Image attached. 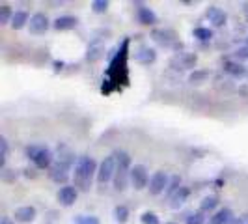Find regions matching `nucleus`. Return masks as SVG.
<instances>
[{"mask_svg": "<svg viewBox=\"0 0 248 224\" xmlns=\"http://www.w3.org/2000/svg\"><path fill=\"white\" fill-rule=\"evenodd\" d=\"M224 71L230 75V77H233V79H241V77H247L248 69L243 65L241 62H235V60H230V62L224 64Z\"/></svg>", "mask_w": 248, "mask_h": 224, "instance_id": "obj_14", "label": "nucleus"}, {"mask_svg": "<svg viewBox=\"0 0 248 224\" xmlns=\"http://www.w3.org/2000/svg\"><path fill=\"white\" fill-rule=\"evenodd\" d=\"M0 224H15V219L8 217V215H4V217H0Z\"/></svg>", "mask_w": 248, "mask_h": 224, "instance_id": "obj_34", "label": "nucleus"}, {"mask_svg": "<svg viewBox=\"0 0 248 224\" xmlns=\"http://www.w3.org/2000/svg\"><path fill=\"white\" fill-rule=\"evenodd\" d=\"M164 224H175V223H164Z\"/></svg>", "mask_w": 248, "mask_h": 224, "instance_id": "obj_38", "label": "nucleus"}, {"mask_svg": "<svg viewBox=\"0 0 248 224\" xmlns=\"http://www.w3.org/2000/svg\"><path fill=\"white\" fill-rule=\"evenodd\" d=\"M194 37L198 39V41H211L213 39V30L211 28H205V26H198V28H194Z\"/></svg>", "mask_w": 248, "mask_h": 224, "instance_id": "obj_25", "label": "nucleus"}, {"mask_svg": "<svg viewBox=\"0 0 248 224\" xmlns=\"http://www.w3.org/2000/svg\"><path fill=\"white\" fill-rule=\"evenodd\" d=\"M217 206H218V196H215V194H211V196H205V198L202 200V204H200V211L209 213V211H213Z\"/></svg>", "mask_w": 248, "mask_h": 224, "instance_id": "obj_21", "label": "nucleus"}, {"mask_svg": "<svg viewBox=\"0 0 248 224\" xmlns=\"http://www.w3.org/2000/svg\"><path fill=\"white\" fill-rule=\"evenodd\" d=\"M247 224H248V221H247Z\"/></svg>", "mask_w": 248, "mask_h": 224, "instance_id": "obj_40", "label": "nucleus"}, {"mask_svg": "<svg viewBox=\"0 0 248 224\" xmlns=\"http://www.w3.org/2000/svg\"><path fill=\"white\" fill-rule=\"evenodd\" d=\"M36 208L34 206H23V208H17L15 213H13V217H15V223H32L34 219H36Z\"/></svg>", "mask_w": 248, "mask_h": 224, "instance_id": "obj_11", "label": "nucleus"}, {"mask_svg": "<svg viewBox=\"0 0 248 224\" xmlns=\"http://www.w3.org/2000/svg\"><path fill=\"white\" fill-rule=\"evenodd\" d=\"M112 181H114V189H116V191H125L127 185L131 183V170H127V168H118Z\"/></svg>", "mask_w": 248, "mask_h": 224, "instance_id": "obj_13", "label": "nucleus"}, {"mask_svg": "<svg viewBox=\"0 0 248 224\" xmlns=\"http://www.w3.org/2000/svg\"><path fill=\"white\" fill-rule=\"evenodd\" d=\"M69 172H71V164L56 159L49 168V177L54 183H63L65 185V181L69 179Z\"/></svg>", "mask_w": 248, "mask_h": 224, "instance_id": "obj_5", "label": "nucleus"}, {"mask_svg": "<svg viewBox=\"0 0 248 224\" xmlns=\"http://www.w3.org/2000/svg\"><path fill=\"white\" fill-rule=\"evenodd\" d=\"M245 47H248V37L245 39Z\"/></svg>", "mask_w": 248, "mask_h": 224, "instance_id": "obj_37", "label": "nucleus"}, {"mask_svg": "<svg viewBox=\"0 0 248 224\" xmlns=\"http://www.w3.org/2000/svg\"><path fill=\"white\" fill-rule=\"evenodd\" d=\"M247 77H248V73H247Z\"/></svg>", "mask_w": 248, "mask_h": 224, "instance_id": "obj_39", "label": "nucleus"}, {"mask_svg": "<svg viewBox=\"0 0 248 224\" xmlns=\"http://www.w3.org/2000/svg\"><path fill=\"white\" fill-rule=\"evenodd\" d=\"M149 174H148V168L144 164H135L131 168V185L135 187L137 191H142L149 185Z\"/></svg>", "mask_w": 248, "mask_h": 224, "instance_id": "obj_6", "label": "nucleus"}, {"mask_svg": "<svg viewBox=\"0 0 248 224\" xmlns=\"http://www.w3.org/2000/svg\"><path fill=\"white\" fill-rule=\"evenodd\" d=\"M228 224H245V217H233Z\"/></svg>", "mask_w": 248, "mask_h": 224, "instance_id": "obj_35", "label": "nucleus"}, {"mask_svg": "<svg viewBox=\"0 0 248 224\" xmlns=\"http://www.w3.org/2000/svg\"><path fill=\"white\" fill-rule=\"evenodd\" d=\"M207 79H209V71H205V69H194L192 73L188 75V82H192V84L205 82Z\"/></svg>", "mask_w": 248, "mask_h": 224, "instance_id": "obj_24", "label": "nucleus"}, {"mask_svg": "<svg viewBox=\"0 0 248 224\" xmlns=\"http://www.w3.org/2000/svg\"><path fill=\"white\" fill-rule=\"evenodd\" d=\"M116 170H118V162H116V155L110 153V155H107L103 161L99 162V168H97V183L99 185H107L108 181L114 179V174H116Z\"/></svg>", "mask_w": 248, "mask_h": 224, "instance_id": "obj_3", "label": "nucleus"}, {"mask_svg": "<svg viewBox=\"0 0 248 224\" xmlns=\"http://www.w3.org/2000/svg\"><path fill=\"white\" fill-rule=\"evenodd\" d=\"M92 10L95 13H105L108 10V2L107 0H93L92 2Z\"/></svg>", "mask_w": 248, "mask_h": 224, "instance_id": "obj_32", "label": "nucleus"}, {"mask_svg": "<svg viewBox=\"0 0 248 224\" xmlns=\"http://www.w3.org/2000/svg\"><path fill=\"white\" fill-rule=\"evenodd\" d=\"M28 23H30V17H28V13L26 12H15L13 13V19H12L13 30H21V28H25Z\"/></svg>", "mask_w": 248, "mask_h": 224, "instance_id": "obj_18", "label": "nucleus"}, {"mask_svg": "<svg viewBox=\"0 0 248 224\" xmlns=\"http://www.w3.org/2000/svg\"><path fill=\"white\" fill-rule=\"evenodd\" d=\"M166 36H172V32H166V30H155L153 32V39L157 41V43H161V45H170L172 43V39L174 37H166Z\"/></svg>", "mask_w": 248, "mask_h": 224, "instance_id": "obj_26", "label": "nucleus"}, {"mask_svg": "<svg viewBox=\"0 0 248 224\" xmlns=\"http://www.w3.org/2000/svg\"><path fill=\"white\" fill-rule=\"evenodd\" d=\"M135 60L138 64H144V65H149L157 60V52L155 49H149V47H140V49L135 52Z\"/></svg>", "mask_w": 248, "mask_h": 224, "instance_id": "obj_15", "label": "nucleus"}, {"mask_svg": "<svg viewBox=\"0 0 248 224\" xmlns=\"http://www.w3.org/2000/svg\"><path fill=\"white\" fill-rule=\"evenodd\" d=\"M13 13L15 12H12V8L10 6H0V25H12V19H13Z\"/></svg>", "mask_w": 248, "mask_h": 224, "instance_id": "obj_27", "label": "nucleus"}, {"mask_svg": "<svg viewBox=\"0 0 248 224\" xmlns=\"http://www.w3.org/2000/svg\"><path fill=\"white\" fill-rule=\"evenodd\" d=\"M77 196H78V189L75 185H63L60 191H58V202L62 204L63 208H69L77 202Z\"/></svg>", "mask_w": 248, "mask_h": 224, "instance_id": "obj_8", "label": "nucleus"}, {"mask_svg": "<svg viewBox=\"0 0 248 224\" xmlns=\"http://www.w3.org/2000/svg\"><path fill=\"white\" fill-rule=\"evenodd\" d=\"M137 19L140 25H155L157 23V15L155 12L148 8V6H144V4H137Z\"/></svg>", "mask_w": 248, "mask_h": 224, "instance_id": "obj_10", "label": "nucleus"}, {"mask_svg": "<svg viewBox=\"0 0 248 224\" xmlns=\"http://www.w3.org/2000/svg\"><path fill=\"white\" fill-rule=\"evenodd\" d=\"M188 196H190V189H188L186 185H183L177 192H175L174 196L170 198V206H172V209H179L186 200H188Z\"/></svg>", "mask_w": 248, "mask_h": 224, "instance_id": "obj_16", "label": "nucleus"}, {"mask_svg": "<svg viewBox=\"0 0 248 224\" xmlns=\"http://www.w3.org/2000/svg\"><path fill=\"white\" fill-rule=\"evenodd\" d=\"M97 162L93 157L90 155H80L77 157V164H75V172H73V181L75 187L78 191H90L93 177H97Z\"/></svg>", "mask_w": 248, "mask_h": 224, "instance_id": "obj_1", "label": "nucleus"}, {"mask_svg": "<svg viewBox=\"0 0 248 224\" xmlns=\"http://www.w3.org/2000/svg\"><path fill=\"white\" fill-rule=\"evenodd\" d=\"M26 157L34 162L36 168H39V170H49L54 162V153L50 151V148L43 146V144L26 146Z\"/></svg>", "mask_w": 248, "mask_h": 224, "instance_id": "obj_2", "label": "nucleus"}, {"mask_svg": "<svg viewBox=\"0 0 248 224\" xmlns=\"http://www.w3.org/2000/svg\"><path fill=\"white\" fill-rule=\"evenodd\" d=\"M75 224H101V223H99V219L93 217V215H78V217L75 219Z\"/></svg>", "mask_w": 248, "mask_h": 224, "instance_id": "obj_29", "label": "nucleus"}, {"mask_svg": "<svg viewBox=\"0 0 248 224\" xmlns=\"http://www.w3.org/2000/svg\"><path fill=\"white\" fill-rule=\"evenodd\" d=\"M243 12H245V13H247V15H248V2H247V4H245V10H243Z\"/></svg>", "mask_w": 248, "mask_h": 224, "instance_id": "obj_36", "label": "nucleus"}, {"mask_svg": "<svg viewBox=\"0 0 248 224\" xmlns=\"http://www.w3.org/2000/svg\"><path fill=\"white\" fill-rule=\"evenodd\" d=\"M186 224H205V217H203V213L202 211L190 213V215L186 217Z\"/></svg>", "mask_w": 248, "mask_h": 224, "instance_id": "obj_31", "label": "nucleus"}, {"mask_svg": "<svg viewBox=\"0 0 248 224\" xmlns=\"http://www.w3.org/2000/svg\"><path fill=\"white\" fill-rule=\"evenodd\" d=\"M168 183H170V176L166 174L164 170H157L155 174L151 176V179H149V194L151 196H159L162 192H166Z\"/></svg>", "mask_w": 248, "mask_h": 224, "instance_id": "obj_4", "label": "nucleus"}, {"mask_svg": "<svg viewBox=\"0 0 248 224\" xmlns=\"http://www.w3.org/2000/svg\"><path fill=\"white\" fill-rule=\"evenodd\" d=\"M140 221H142V224H161V221H159V217H157L155 213H151V211L142 213Z\"/></svg>", "mask_w": 248, "mask_h": 224, "instance_id": "obj_30", "label": "nucleus"}, {"mask_svg": "<svg viewBox=\"0 0 248 224\" xmlns=\"http://www.w3.org/2000/svg\"><path fill=\"white\" fill-rule=\"evenodd\" d=\"M105 54V47L103 45H97V43H92L88 47V54H86V60L88 62H97L99 58H103Z\"/></svg>", "mask_w": 248, "mask_h": 224, "instance_id": "obj_19", "label": "nucleus"}, {"mask_svg": "<svg viewBox=\"0 0 248 224\" xmlns=\"http://www.w3.org/2000/svg\"><path fill=\"white\" fill-rule=\"evenodd\" d=\"M6 159H8V140L4 137H0V168L2 170L6 166Z\"/></svg>", "mask_w": 248, "mask_h": 224, "instance_id": "obj_28", "label": "nucleus"}, {"mask_svg": "<svg viewBox=\"0 0 248 224\" xmlns=\"http://www.w3.org/2000/svg\"><path fill=\"white\" fill-rule=\"evenodd\" d=\"M114 155H116L118 168H127V170L133 168V164H131V155H129L127 151H114Z\"/></svg>", "mask_w": 248, "mask_h": 224, "instance_id": "obj_20", "label": "nucleus"}, {"mask_svg": "<svg viewBox=\"0 0 248 224\" xmlns=\"http://www.w3.org/2000/svg\"><path fill=\"white\" fill-rule=\"evenodd\" d=\"M205 17L209 19V23H211L215 28H220V26H224L226 25V21H228L226 12L220 10V8H217V6H209L207 12H205Z\"/></svg>", "mask_w": 248, "mask_h": 224, "instance_id": "obj_9", "label": "nucleus"}, {"mask_svg": "<svg viewBox=\"0 0 248 224\" xmlns=\"http://www.w3.org/2000/svg\"><path fill=\"white\" fill-rule=\"evenodd\" d=\"M78 25V19L73 15H62L58 19L52 21V28L58 30V32H65V30H73L75 26Z\"/></svg>", "mask_w": 248, "mask_h": 224, "instance_id": "obj_12", "label": "nucleus"}, {"mask_svg": "<svg viewBox=\"0 0 248 224\" xmlns=\"http://www.w3.org/2000/svg\"><path fill=\"white\" fill-rule=\"evenodd\" d=\"M50 26V21L49 17L45 15V13H34L32 17H30V23H28V30H30V34H36V36H41V34H45L47 30H49Z\"/></svg>", "mask_w": 248, "mask_h": 224, "instance_id": "obj_7", "label": "nucleus"}, {"mask_svg": "<svg viewBox=\"0 0 248 224\" xmlns=\"http://www.w3.org/2000/svg\"><path fill=\"white\" fill-rule=\"evenodd\" d=\"M129 208L127 206H116L114 208V219H116V223L120 224H125L127 221H129Z\"/></svg>", "mask_w": 248, "mask_h": 224, "instance_id": "obj_23", "label": "nucleus"}, {"mask_svg": "<svg viewBox=\"0 0 248 224\" xmlns=\"http://www.w3.org/2000/svg\"><path fill=\"white\" fill-rule=\"evenodd\" d=\"M233 60L235 62H245V60H248V47H239V49H235V52H233Z\"/></svg>", "mask_w": 248, "mask_h": 224, "instance_id": "obj_33", "label": "nucleus"}, {"mask_svg": "<svg viewBox=\"0 0 248 224\" xmlns=\"http://www.w3.org/2000/svg\"><path fill=\"white\" fill-rule=\"evenodd\" d=\"M233 219V211L230 208H222L211 217V224H228Z\"/></svg>", "mask_w": 248, "mask_h": 224, "instance_id": "obj_17", "label": "nucleus"}, {"mask_svg": "<svg viewBox=\"0 0 248 224\" xmlns=\"http://www.w3.org/2000/svg\"><path fill=\"white\" fill-rule=\"evenodd\" d=\"M181 177H179V176L175 174V176H172V177H170V183H168V189H166V192H164V194H166V198L170 200L172 198V196H174L175 192H177V191H179V189H181Z\"/></svg>", "mask_w": 248, "mask_h": 224, "instance_id": "obj_22", "label": "nucleus"}]
</instances>
